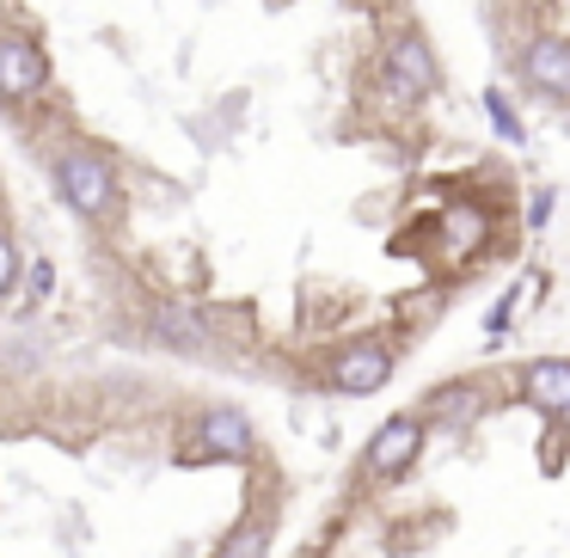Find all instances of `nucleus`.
Here are the masks:
<instances>
[{
	"mask_svg": "<svg viewBox=\"0 0 570 558\" xmlns=\"http://www.w3.org/2000/svg\"><path fill=\"white\" fill-rule=\"evenodd\" d=\"M56 185H62L68 209L87 215V222H111L117 215V173H111V160H99V154H87V148L62 154Z\"/></svg>",
	"mask_w": 570,
	"mask_h": 558,
	"instance_id": "1",
	"label": "nucleus"
},
{
	"mask_svg": "<svg viewBox=\"0 0 570 558\" xmlns=\"http://www.w3.org/2000/svg\"><path fill=\"white\" fill-rule=\"evenodd\" d=\"M423 435H430L423 411H399V418H386L381 430L368 435V448H362V472H368L374 484H393L399 472H411V467H417Z\"/></svg>",
	"mask_w": 570,
	"mask_h": 558,
	"instance_id": "2",
	"label": "nucleus"
},
{
	"mask_svg": "<svg viewBox=\"0 0 570 558\" xmlns=\"http://www.w3.org/2000/svg\"><path fill=\"white\" fill-rule=\"evenodd\" d=\"M381 80L411 105L435 99V92H442V62H435L430 38H423V31H399V38L386 43V56H381Z\"/></svg>",
	"mask_w": 570,
	"mask_h": 558,
	"instance_id": "3",
	"label": "nucleus"
},
{
	"mask_svg": "<svg viewBox=\"0 0 570 558\" xmlns=\"http://www.w3.org/2000/svg\"><path fill=\"white\" fill-rule=\"evenodd\" d=\"M521 80H528L540 99L570 105V38L564 31H533L521 43Z\"/></svg>",
	"mask_w": 570,
	"mask_h": 558,
	"instance_id": "4",
	"label": "nucleus"
},
{
	"mask_svg": "<svg viewBox=\"0 0 570 558\" xmlns=\"http://www.w3.org/2000/svg\"><path fill=\"white\" fill-rule=\"evenodd\" d=\"M252 448H258V435H252V418L234 405H215L197 418V460H246Z\"/></svg>",
	"mask_w": 570,
	"mask_h": 558,
	"instance_id": "5",
	"label": "nucleus"
},
{
	"mask_svg": "<svg viewBox=\"0 0 570 558\" xmlns=\"http://www.w3.org/2000/svg\"><path fill=\"white\" fill-rule=\"evenodd\" d=\"M386 381H393V350H386V344H350L344 356L332 362V386H337V393H350V399L381 393Z\"/></svg>",
	"mask_w": 570,
	"mask_h": 558,
	"instance_id": "6",
	"label": "nucleus"
},
{
	"mask_svg": "<svg viewBox=\"0 0 570 558\" xmlns=\"http://www.w3.org/2000/svg\"><path fill=\"white\" fill-rule=\"evenodd\" d=\"M484 405H491V399H484L479 381H442L417 411H423V423H430V430H472V423L484 418Z\"/></svg>",
	"mask_w": 570,
	"mask_h": 558,
	"instance_id": "7",
	"label": "nucleus"
},
{
	"mask_svg": "<svg viewBox=\"0 0 570 558\" xmlns=\"http://www.w3.org/2000/svg\"><path fill=\"white\" fill-rule=\"evenodd\" d=\"M43 80H50V56H43L38 43L31 38L0 43V92H7V99H31V92H43Z\"/></svg>",
	"mask_w": 570,
	"mask_h": 558,
	"instance_id": "8",
	"label": "nucleus"
},
{
	"mask_svg": "<svg viewBox=\"0 0 570 558\" xmlns=\"http://www.w3.org/2000/svg\"><path fill=\"white\" fill-rule=\"evenodd\" d=\"M521 399H528L533 411H546V418H558V411L570 405V362L564 356H540L521 369Z\"/></svg>",
	"mask_w": 570,
	"mask_h": 558,
	"instance_id": "9",
	"label": "nucleus"
},
{
	"mask_svg": "<svg viewBox=\"0 0 570 558\" xmlns=\"http://www.w3.org/2000/svg\"><path fill=\"white\" fill-rule=\"evenodd\" d=\"M215 558H271V521H264V516L239 521V528L222 540V552H215Z\"/></svg>",
	"mask_w": 570,
	"mask_h": 558,
	"instance_id": "10",
	"label": "nucleus"
},
{
	"mask_svg": "<svg viewBox=\"0 0 570 558\" xmlns=\"http://www.w3.org/2000/svg\"><path fill=\"white\" fill-rule=\"evenodd\" d=\"M484 111H491V129H497V136H503V141H515V148H521V141H528V129H521L515 105L503 99V87H491V92H484Z\"/></svg>",
	"mask_w": 570,
	"mask_h": 558,
	"instance_id": "11",
	"label": "nucleus"
},
{
	"mask_svg": "<svg viewBox=\"0 0 570 558\" xmlns=\"http://www.w3.org/2000/svg\"><path fill=\"white\" fill-rule=\"evenodd\" d=\"M509 313H515V288H509V295L491 307V320H484V337H491V344H503V332H509Z\"/></svg>",
	"mask_w": 570,
	"mask_h": 558,
	"instance_id": "12",
	"label": "nucleus"
},
{
	"mask_svg": "<svg viewBox=\"0 0 570 558\" xmlns=\"http://www.w3.org/2000/svg\"><path fill=\"white\" fill-rule=\"evenodd\" d=\"M13 283H19V252H13V239L0 234V295H7Z\"/></svg>",
	"mask_w": 570,
	"mask_h": 558,
	"instance_id": "13",
	"label": "nucleus"
},
{
	"mask_svg": "<svg viewBox=\"0 0 570 558\" xmlns=\"http://www.w3.org/2000/svg\"><path fill=\"white\" fill-rule=\"evenodd\" d=\"M552 222V190H533V203H528V227H546Z\"/></svg>",
	"mask_w": 570,
	"mask_h": 558,
	"instance_id": "14",
	"label": "nucleus"
},
{
	"mask_svg": "<svg viewBox=\"0 0 570 558\" xmlns=\"http://www.w3.org/2000/svg\"><path fill=\"white\" fill-rule=\"evenodd\" d=\"M50 283H56L50 264H31V295H50Z\"/></svg>",
	"mask_w": 570,
	"mask_h": 558,
	"instance_id": "15",
	"label": "nucleus"
},
{
	"mask_svg": "<svg viewBox=\"0 0 570 558\" xmlns=\"http://www.w3.org/2000/svg\"><path fill=\"white\" fill-rule=\"evenodd\" d=\"M558 423H564V430H570V405H564V411H558Z\"/></svg>",
	"mask_w": 570,
	"mask_h": 558,
	"instance_id": "16",
	"label": "nucleus"
}]
</instances>
